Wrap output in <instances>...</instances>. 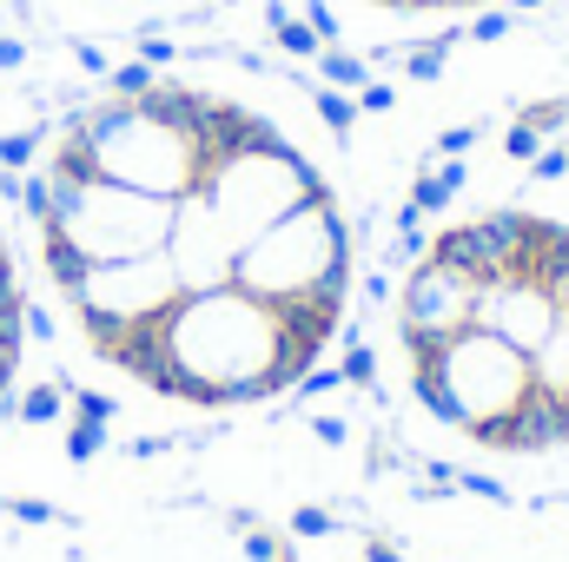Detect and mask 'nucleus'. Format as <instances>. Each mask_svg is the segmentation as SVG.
<instances>
[{"instance_id": "f03ea898", "label": "nucleus", "mask_w": 569, "mask_h": 562, "mask_svg": "<svg viewBox=\"0 0 569 562\" xmlns=\"http://www.w3.org/2000/svg\"><path fill=\"white\" fill-rule=\"evenodd\" d=\"M411 391L483 450L569 443V225L477 212L430 239L398 291Z\"/></svg>"}, {"instance_id": "7ed1b4c3", "label": "nucleus", "mask_w": 569, "mask_h": 562, "mask_svg": "<svg viewBox=\"0 0 569 562\" xmlns=\"http://www.w3.org/2000/svg\"><path fill=\"white\" fill-rule=\"evenodd\" d=\"M20 358H27V291H20V272H13V245L0 232V404L20 378Z\"/></svg>"}, {"instance_id": "20e7f679", "label": "nucleus", "mask_w": 569, "mask_h": 562, "mask_svg": "<svg viewBox=\"0 0 569 562\" xmlns=\"http://www.w3.org/2000/svg\"><path fill=\"white\" fill-rule=\"evenodd\" d=\"M365 7H385V13H457V7H477V0H365Z\"/></svg>"}, {"instance_id": "f257e3e1", "label": "nucleus", "mask_w": 569, "mask_h": 562, "mask_svg": "<svg viewBox=\"0 0 569 562\" xmlns=\"http://www.w3.org/2000/svg\"><path fill=\"white\" fill-rule=\"evenodd\" d=\"M20 199L87 351L152 398L266 404L338 338L345 205L325 165L232 93L133 73L60 120Z\"/></svg>"}]
</instances>
